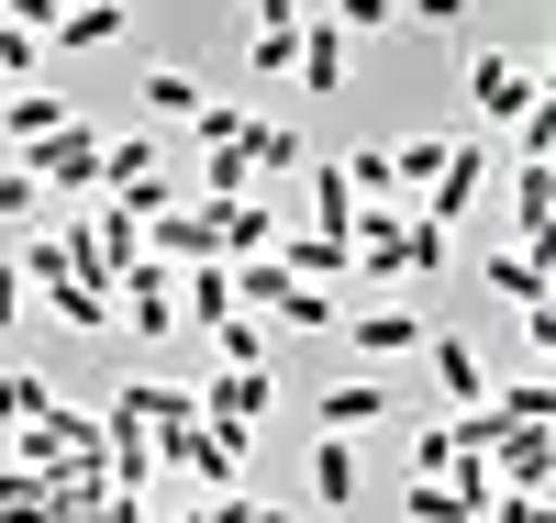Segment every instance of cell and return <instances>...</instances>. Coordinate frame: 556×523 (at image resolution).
Returning <instances> with one entry per match:
<instances>
[{
  "instance_id": "83f0119b",
  "label": "cell",
  "mask_w": 556,
  "mask_h": 523,
  "mask_svg": "<svg viewBox=\"0 0 556 523\" xmlns=\"http://www.w3.org/2000/svg\"><path fill=\"white\" fill-rule=\"evenodd\" d=\"M456 468H490L456 446V423H412V480H456Z\"/></svg>"
},
{
  "instance_id": "d6a6232c",
  "label": "cell",
  "mask_w": 556,
  "mask_h": 523,
  "mask_svg": "<svg viewBox=\"0 0 556 523\" xmlns=\"http://www.w3.org/2000/svg\"><path fill=\"white\" fill-rule=\"evenodd\" d=\"M245 123H256V112H235V101H212V112L190 123V146H201V157H235V146H245Z\"/></svg>"
},
{
  "instance_id": "e0dca14e",
  "label": "cell",
  "mask_w": 556,
  "mask_h": 523,
  "mask_svg": "<svg viewBox=\"0 0 556 523\" xmlns=\"http://www.w3.org/2000/svg\"><path fill=\"white\" fill-rule=\"evenodd\" d=\"M345 45H356V34H345L334 12H312V34H301V89H312V101H334V89L356 78V67H345Z\"/></svg>"
},
{
  "instance_id": "603a6c76",
  "label": "cell",
  "mask_w": 556,
  "mask_h": 523,
  "mask_svg": "<svg viewBox=\"0 0 556 523\" xmlns=\"http://www.w3.org/2000/svg\"><path fill=\"white\" fill-rule=\"evenodd\" d=\"M0 523H67L56 480H34V468H12V457H0Z\"/></svg>"
},
{
  "instance_id": "d590c367",
  "label": "cell",
  "mask_w": 556,
  "mask_h": 523,
  "mask_svg": "<svg viewBox=\"0 0 556 523\" xmlns=\"http://www.w3.org/2000/svg\"><path fill=\"white\" fill-rule=\"evenodd\" d=\"M334 23H345V34H390L401 0H334Z\"/></svg>"
},
{
  "instance_id": "484cf974",
  "label": "cell",
  "mask_w": 556,
  "mask_h": 523,
  "mask_svg": "<svg viewBox=\"0 0 556 523\" xmlns=\"http://www.w3.org/2000/svg\"><path fill=\"white\" fill-rule=\"evenodd\" d=\"M34 78H45V34L0 0V89H34Z\"/></svg>"
},
{
  "instance_id": "ba28073f",
  "label": "cell",
  "mask_w": 556,
  "mask_h": 523,
  "mask_svg": "<svg viewBox=\"0 0 556 523\" xmlns=\"http://www.w3.org/2000/svg\"><path fill=\"white\" fill-rule=\"evenodd\" d=\"M301 34H312V0H267L256 34H245V67L256 78H301Z\"/></svg>"
},
{
  "instance_id": "52a82bcc",
  "label": "cell",
  "mask_w": 556,
  "mask_h": 523,
  "mask_svg": "<svg viewBox=\"0 0 556 523\" xmlns=\"http://www.w3.org/2000/svg\"><path fill=\"white\" fill-rule=\"evenodd\" d=\"M312 423H323V435H367V423H401V390H390V378H334V390H323L312 401Z\"/></svg>"
},
{
  "instance_id": "ffe728a7",
  "label": "cell",
  "mask_w": 556,
  "mask_h": 523,
  "mask_svg": "<svg viewBox=\"0 0 556 523\" xmlns=\"http://www.w3.org/2000/svg\"><path fill=\"white\" fill-rule=\"evenodd\" d=\"M45 323H67V335L101 346V335H123V301H112V290H89V278H67V290H45Z\"/></svg>"
},
{
  "instance_id": "3957f363",
  "label": "cell",
  "mask_w": 556,
  "mask_h": 523,
  "mask_svg": "<svg viewBox=\"0 0 556 523\" xmlns=\"http://www.w3.org/2000/svg\"><path fill=\"white\" fill-rule=\"evenodd\" d=\"M101 157H112V134L67 123V134H45V146L12 157V167H34V189H56V201H101Z\"/></svg>"
},
{
  "instance_id": "836d02e7",
  "label": "cell",
  "mask_w": 556,
  "mask_h": 523,
  "mask_svg": "<svg viewBox=\"0 0 556 523\" xmlns=\"http://www.w3.org/2000/svg\"><path fill=\"white\" fill-rule=\"evenodd\" d=\"M34 212H45L34 167H12V157H0V223H12V234H34Z\"/></svg>"
},
{
  "instance_id": "d6986e66",
  "label": "cell",
  "mask_w": 556,
  "mask_h": 523,
  "mask_svg": "<svg viewBox=\"0 0 556 523\" xmlns=\"http://www.w3.org/2000/svg\"><path fill=\"white\" fill-rule=\"evenodd\" d=\"M445 157H456V134H401V146H390V178H401V201H412V212L434 201V178H445Z\"/></svg>"
},
{
  "instance_id": "30bf717a",
  "label": "cell",
  "mask_w": 556,
  "mask_h": 523,
  "mask_svg": "<svg viewBox=\"0 0 556 523\" xmlns=\"http://www.w3.org/2000/svg\"><path fill=\"white\" fill-rule=\"evenodd\" d=\"M424 368H434V390H445V412H490V357H479L468 335H445V323H434V346H424Z\"/></svg>"
},
{
  "instance_id": "f1b7e54d",
  "label": "cell",
  "mask_w": 556,
  "mask_h": 523,
  "mask_svg": "<svg viewBox=\"0 0 556 523\" xmlns=\"http://www.w3.org/2000/svg\"><path fill=\"white\" fill-rule=\"evenodd\" d=\"M245 167L256 178H290V167H312V146H301L290 123H245Z\"/></svg>"
},
{
  "instance_id": "f35d334b",
  "label": "cell",
  "mask_w": 556,
  "mask_h": 523,
  "mask_svg": "<svg viewBox=\"0 0 556 523\" xmlns=\"http://www.w3.org/2000/svg\"><path fill=\"white\" fill-rule=\"evenodd\" d=\"M0 123H12V89H0Z\"/></svg>"
},
{
  "instance_id": "4316f807",
  "label": "cell",
  "mask_w": 556,
  "mask_h": 523,
  "mask_svg": "<svg viewBox=\"0 0 556 523\" xmlns=\"http://www.w3.org/2000/svg\"><path fill=\"white\" fill-rule=\"evenodd\" d=\"M479 278H490V301H513V312H534V301H545V267H534L523 246H490V267H479Z\"/></svg>"
},
{
  "instance_id": "f546056e",
  "label": "cell",
  "mask_w": 556,
  "mask_h": 523,
  "mask_svg": "<svg viewBox=\"0 0 556 523\" xmlns=\"http://www.w3.org/2000/svg\"><path fill=\"white\" fill-rule=\"evenodd\" d=\"M513 223H523V234L556 223V167H523V157H513Z\"/></svg>"
},
{
  "instance_id": "4dcf8cb0",
  "label": "cell",
  "mask_w": 556,
  "mask_h": 523,
  "mask_svg": "<svg viewBox=\"0 0 556 523\" xmlns=\"http://www.w3.org/2000/svg\"><path fill=\"white\" fill-rule=\"evenodd\" d=\"M45 412H56V390H45L34 368H0V423L23 435V423H45Z\"/></svg>"
},
{
  "instance_id": "44dd1931",
  "label": "cell",
  "mask_w": 556,
  "mask_h": 523,
  "mask_svg": "<svg viewBox=\"0 0 556 523\" xmlns=\"http://www.w3.org/2000/svg\"><path fill=\"white\" fill-rule=\"evenodd\" d=\"M178 312H190V335H223L235 323V267H178Z\"/></svg>"
},
{
  "instance_id": "9a60e30c",
  "label": "cell",
  "mask_w": 556,
  "mask_h": 523,
  "mask_svg": "<svg viewBox=\"0 0 556 523\" xmlns=\"http://www.w3.org/2000/svg\"><path fill=\"white\" fill-rule=\"evenodd\" d=\"M301 490H312V512H356V446L345 435H312V457H301Z\"/></svg>"
},
{
  "instance_id": "60d3db41",
  "label": "cell",
  "mask_w": 556,
  "mask_h": 523,
  "mask_svg": "<svg viewBox=\"0 0 556 523\" xmlns=\"http://www.w3.org/2000/svg\"><path fill=\"white\" fill-rule=\"evenodd\" d=\"M545 89H556V57H545Z\"/></svg>"
},
{
  "instance_id": "7a4b0ae2",
  "label": "cell",
  "mask_w": 556,
  "mask_h": 523,
  "mask_svg": "<svg viewBox=\"0 0 556 523\" xmlns=\"http://www.w3.org/2000/svg\"><path fill=\"white\" fill-rule=\"evenodd\" d=\"M534 101H545V67L534 57H513V45H479V57H468V112L479 123H534Z\"/></svg>"
},
{
  "instance_id": "ab89813d",
  "label": "cell",
  "mask_w": 556,
  "mask_h": 523,
  "mask_svg": "<svg viewBox=\"0 0 556 523\" xmlns=\"http://www.w3.org/2000/svg\"><path fill=\"white\" fill-rule=\"evenodd\" d=\"M178 523H212V512H178Z\"/></svg>"
},
{
  "instance_id": "1f68e13d",
  "label": "cell",
  "mask_w": 556,
  "mask_h": 523,
  "mask_svg": "<svg viewBox=\"0 0 556 523\" xmlns=\"http://www.w3.org/2000/svg\"><path fill=\"white\" fill-rule=\"evenodd\" d=\"M267 346H278L267 323H256V312H235V323L212 335V368H267Z\"/></svg>"
},
{
  "instance_id": "7402d4cb",
  "label": "cell",
  "mask_w": 556,
  "mask_h": 523,
  "mask_svg": "<svg viewBox=\"0 0 556 523\" xmlns=\"http://www.w3.org/2000/svg\"><path fill=\"white\" fill-rule=\"evenodd\" d=\"M312 234L356 246V189H345V157H312Z\"/></svg>"
},
{
  "instance_id": "8fae6325",
  "label": "cell",
  "mask_w": 556,
  "mask_h": 523,
  "mask_svg": "<svg viewBox=\"0 0 556 523\" xmlns=\"http://www.w3.org/2000/svg\"><path fill=\"white\" fill-rule=\"evenodd\" d=\"M112 301H123V323H134V335H190V312H178V267H156V257L134 267Z\"/></svg>"
},
{
  "instance_id": "8992f818",
  "label": "cell",
  "mask_w": 556,
  "mask_h": 523,
  "mask_svg": "<svg viewBox=\"0 0 556 523\" xmlns=\"http://www.w3.org/2000/svg\"><path fill=\"white\" fill-rule=\"evenodd\" d=\"M267 401H278L267 368H212V378H201V423H223V435H256Z\"/></svg>"
},
{
  "instance_id": "9c48e42d",
  "label": "cell",
  "mask_w": 556,
  "mask_h": 523,
  "mask_svg": "<svg viewBox=\"0 0 556 523\" xmlns=\"http://www.w3.org/2000/svg\"><path fill=\"white\" fill-rule=\"evenodd\" d=\"M146 257H156V267H223V234H212L201 201H178V212L146 223Z\"/></svg>"
},
{
  "instance_id": "cb8c5ba5",
  "label": "cell",
  "mask_w": 556,
  "mask_h": 523,
  "mask_svg": "<svg viewBox=\"0 0 556 523\" xmlns=\"http://www.w3.org/2000/svg\"><path fill=\"white\" fill-rule=\"evenodd\" d=\"M134 89H146V112H156V123H201V112H212V89H201L190 67H146Z\"/></svg>"
},
{
  "instance_id": "6da1fadb",
  "label": "cell",
  "mask_w": 556,
  "mask_h": 523,
  "mask_svg": "<svg viewBox=\"0 0 556 523\" xmlns=\"http://www.w3.org/2000/svg\"><path fill=\"white\" fill-rule=\"evenodd\" d=\"M445 257H456V234H445V223H424L412 201L356 212V267H367V278H390V290H401V278H434Z\"/></svg>"
},
{
  "instance_id": "7c38bea8",
  "label": "cell",
  "mask_w": 556,
  "mask_h": 523,
  "mask_svg": "<svg viewBox=\"0 0 556 523\" xmlns=\"http://www.w3.org/2000/svg\"><path fill=\"white\" fill-rule=\"evenodd\" d=\"M490 167H501V157H490V146H468V134H456V157H445V178H434V201H424V223H445V234H456V223L479 212V189H490Z\"/></svg>"
},
{
  "instance_id": "277c9868",
  "label": "cell",
  "mask_w": 556,
  "mask_h": 523,
  "mask_svg": "<svg viewBox=\"0 0 556 523\" xmlns=\"http://www.w3.org/2000/svg\"><path fill=\"white\" fill-rule=\"evenodd\" d=\"M345 346H356L367 368H401V357L434 346V323L412 312V301H367V312H345Z\"/></svg>"
},
{
  "instance_id": "74e56055",
  "label": "cell",
  "mask_w": 556,
  "mask_h": 523,
  "mask_svg": "<svg viewBox=\"0 0 556 523\" xmlns=\"http://www.w3.org/2000/svg\"><path fill=\"white\" fill-rule=\"evenodd\" d=\"M490 523H556V501H490Z\"/></svg>"
},
{
  "instance_id": "2e32d148",
  "label": "cell",
  "mask_w": 556,
  "mask_h": 523,
  "mask_svg": "<svg viewBox=\"0 0 556 523\" xmlns=\"http://www.w3.org/2000/svg\"><path fill=\"white\" fill-rule=\"evenodd\" d=\"M278 267H290L301 290H345V278H356V246H334V234H278Z\"/></svg>"
},
{
  "instance_id": "8d00e7d4",
  "label": "cell",
  "mask_w": 556,
  "mask_h": 523,
  "mask_svg": "<svg viewBox=\"0 0 556 523\" xmlns=\"http://www.w3.org/2000/svg\"><path fill=\"white\" fill-rule=\"evenodd\" d=\"M23 312H34V290H23V267H12V246H0V335H12Z\"/></svg>"
},
{
  "instance_id": "ac0fdd59",
  "label": "cell",
  "mask_w": 556,
  "mask_h": 523,
  "mask_svg": "<svg viewBox=\"0 0 556 523\" xmlns=\"http://www.w3.org/2000/svg\"><path fill=\"white\" fill-rule=\"evenodd\" d=\"M89 45H123L112 0H78V12H45V57H89Z\"/></svg>"
},
{
  "instance_id": "d4e9b609",
  "label": "cell",
  "mask_w": 556,
  "mask_h": 523,
  "mask_svg": "<svg viewBox=\"0 0 556 523\" xmlns=\"http://www.w3.org/2000/svg\"><path fill=\"white\" fill-rule=\"evenodd\" d=\"M267 335H345V290H290L267 312Z\"/></svg>"
},
{
  "instance_id": "5bb4252c",
  "label": "cell",
  "mask_w": 556,
  "mask_h": 523,
  "mask_svg": "<svg viewBox=\"0 0 556 523\" xmlns=\"http://www.w3.org/2000/svg\"><path fill=\"white\" fill-rule=\"evenodd\" d=\"M201 212H212V201H201ZM212 234H223V267H245V257H278V234H290V223H278V201H223Z\"/></svg>"
},
{
  "instance_id": "5b68a950",
  "label": "cell",
  "mask_w": 556,
  "mask_h": 523,
  "mask_svg": "<svg viewBox=\"0 0 556 523\" xmlns=\"http://www.w3.org/2000/svg\"><path fill=\"white\" fill-rule=\"evenodd\" d=\"M245 446H256V435H223V423H190V435H167L156 457H167V468H190V480H201V490L223 501V490L245 480Z\"/></svg>"
},
{
  "instance_id": "e575fe53",
  "label": "cell",
  "mask_w": 556,
  "mask_h": 523,
  "mask_svg": "<svg viewBox=\"0 0 556 523\" xmlns=\"http://www.w3.org/2000/svg\"><path fill=\"white\" fill-rule=\"evenodd\" d=\"M212 523H312V512H278V501H245V490H223Z\"/></svg>"
},
{
  "instance_id": "4fadbf2b",
  "label": "cell",
  "mask_w": 556,
  "mask_h": 523,
  "mask_svg": "<svg viewBox=\"0 0 556 523\" xmlns=\"http://www.w3.org/2000/svg\"><path fill=\"white\" fill-rule=\"evenodd\" d=\"M490 480H501V501H556V435H501Z\"/></svg>"
}]
</instances>
